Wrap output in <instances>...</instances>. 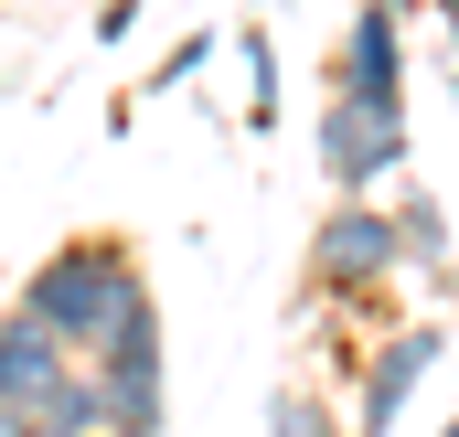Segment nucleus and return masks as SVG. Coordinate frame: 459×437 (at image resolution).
<instances>
[{"mask_svg": "<svg viewBox=\"0 0 459 437\" xmlns=\"http://www.w3.org/2000/svg\"><path fill=\"white\" fill-rule=\"evenodd\" d=\"M0 437H32V416H22V406H0Z\"/></svg>", "mask_w": 459, "mask_h": 437, "instance_id": "obj_13", "label": "nucleus"}, {"mask_svg": "<svg viewBox=\"0 0 459 437\" xmlns=\"http://www.w3.org/2000/svg\"><path fill=\"white\" fill-rule=\"evenodd\" d=\"M267 437H352V416L332 395H310V384H278L267 395Z\"/></svg>", "mask_w": 459, "mask_h": 437, "instance_id": "obj_10", "label": "nucleus"}, {"mask_svg": "<svg viewBox=\"0 0 459 437\" xmlns=\"http://www.w3.org/2000/svg\"><path fill=\"white\" fill-rule=\"evenodd\" d=\"M385 214H395V245H406V267H417V278H449V267H459L449 203H438L428 182H395V193H385Z\"/></svg>", "mask_w": 459, "mask_h": 437, "instance_id": "obj_8", "label": "nucleus"}, {"mask_svg": "<svg viewBox=\"0 0 459 437\" xmlns=\"http://www.w3.org/2000/svg\"><path fill=\"white\" fill-rule=\"evenodd\" d=\"M32 437H108V406H97V373H86V363L32 406Z\"/></svg>", "mask_w": 459, "mask_h": 437, "instance_id": "obj_9", "label": "nucleus"}, {"mask_svg": "<svg viewBox=\"0 0 459 437\" xmlns=\"http://www.w3.org/2000/svg\"><path fill=\"white\" fill-rule=\"evenodd\" d=\"M86 373H97L108 437H160V427H171V330H160V299H139V310L97 341Z\"/></svg>", "mask_w": 459, "mask_h": 437, "instance_id": "obj_3", "label": "nucleus"}, {"mask_svg": "<svg viewBox=\"0 0 459 437\" xmlns=\"http://www.w3.org/2000/svg\"><path fill=\"white\" fill-rule=\"evenodd\" d=\"M65 373H75V363H65L43 330L22 321V310H0V406H22V416H32V406L65 384Z\"/></svg>", "mask_w": 459, "mask_h": 437, "instance_id": "obj_7", "label": "nucleus"}, {"mask_svg": "<svg viewBox=\"0 0 459 437\" xmlns=\"http://www.w3.org/2000/svg\"><path fill=\"white\" fill-rule=\"evenodd\" d=\"M139 299H150V278H139V256H128L117 235H65L54 256L22 267V299H11V310L43 330L65 363H97V341H108Z\"/></svg>", "mask_w": 459, "mask_h": 437, "instance_id": "obj_1", "label": "nucleus"}, {"mask_svg": "<svg viewBox=\"0 0 459 437\" xmlns=\"http://www.w3.org/2000/svg\"><path fill=\"white\" fill-rule=\"evenodd\" d=\"M438 437H459V416H449V427H438Z\"/></svg>", "mask_w": 459, "mask_h": 437, "instance_id": "obj_15", "label": "nucleus"}, {"mask_svg": "<svg viewBox=\"0 0 459 437\" xmlns=\"http://www.w3.org/2000/svg\"><path fill=\"white\" fill-rule=\"evenodd\" d=\"M332 97H352V107H406V0H363L342 21Z\"/></svg>", "mask_w": 459, "mask_h": 437, "instance_id": "obj_6", "label": "nucleus"}, {"mask_svg": "<svg viewBox=\"0 0 459 437\" xmlns=\"http://www.w3.org/2000/svg\"><path fill=\"white\" fill-rule=\"evenodd\" d=\"M438 32H449V43H459V0H438Z\"/></svg>", "mask_w": 459, "mask_h": 437, "instance_id": "obj_14", "label": "nucleus"}, {"mask_svg": "<svg viewBox=\"0 0 459 437\" xmlns=\"http://www.w3.org/2000/svg\"><path fill=\"white\" fill-rule=\"evenodd\" d=\"M204 64H214V32H182V43H171V54L150 64V97H171V86H193Z\"/></svg>", "mask_w": 459, "mask_h": 437, "instance_id": "obj_12", "label": "nucleus"}, {"mask_svg": "<svg viewBox=\"0 0 459 437\" xmlns=\"http://www.w3.org/2000/svg\"><path fill=\"white\" fill-rule=\"evenodd\" d=\"M235 54H246V128H278V43L246 21V32H235Z\"/></svg>", "mask_w": 459, "mask_h": 437, "instance_id": "obj_11", "label": "nucleus"}, {"mask_svg": "<svg viewBox=\"0 0 459 437\" xmlns=\"http://www.w3.org/2000/svg\"><path fill=\"white\" fill-rule=\"evenodd\" d=\"M406 107H352L332 97L321 107V171H332V203H374V193H395L406 182Z\"/></svg>", "mask_w": 459, "mask_h": 437, "instance_id": "obj_4", "label": "nucleus"}, {"mask_svg": "<svg viewBox=\"0 0 459 437\" xmlns=\"http://www.w3.org/2000/svg\"><path fill=\"white\" fill-rule=\"evenodd\" d=\"M449 97H459V75H449Z\"/></svg>", "mask_w": 459, "mask_h": 437, "instance_id": "obj_16", "label": "nucleus"}, {"mask_svg": "<svg viewBox=\"0 0 459 437\" xmlns=\"http://www.w3.org/2000/svg\"><path fill=\"white\" fill-rule=\"evenodd\" d=\"M438 363H449V330H438V321L374 330V341H363V427H352V437H395L406 406H417V384H428Z\"/></svg>", "mask_w": 459, "mask_h": 437, "instance_id": "obj_5", "label": "nucleus"}, {"mask_svg": "<svg viewBox=\"0 0 459 437\" xmlns=\"http://www.w3.org/2000/svg\"><path fill=\"white\" fill-rule=\"evenodd\" d=\"M406 278V245H395V214L385 203H332L310 224V299L332 310H363V330H395L385 321V288Z\"/></svg>", "mask_w": 459, "mask_h": 437, "instance_id": "obj_2", "label": "nucleus"}]
</instances>
